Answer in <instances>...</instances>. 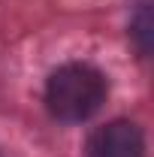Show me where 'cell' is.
I'll return each mask as SVG.
<instances>
[{
	"label": "cell",
	"mask_w": 154,
	"mask_h": 157,
	"mask_svg": "<svg viewBox=\"0 0 154 157\" xmlns=\"http://www.w3.org/2000/svg\"><path fill=\"white\" fill-rule=\"evenodd\" d=\"M130 33L136 36V45L142 55H148V45H151V21H148V0H142L136 6V18L130 21Z\"/></svg>",
	"instance_id": "3957f363"
},
{
	"label": "cell",
	"mask_w": 154,
	"mask_h": 157,
	"mask_svg": "<svg viewBox=\"0 0 154 157\" xmlns=\"http://www.w3.org/2000/svg\"><path fill=\"white\" fill-rule=\"evenodd\" d=\"M106 76L91 63H64L45 82V109L52 118L76 124L100 112L106 103Z\"/></svg>",
	"instance_id": "6da1fadb"
},
{
	"label": "cell",
	"mask_w": 154,
	"mask_h": 157,
	"mask_svg": "<svg viewBox=\"0 0 154 157\" xmlns=\"http://www.w3.org/2000/svg\"><path fill=\"white\" fill-rule=\"evenodd\" d=\"M85 157H145V139L133 121H109L91 133Z\"/></svg>",
	"instance_id": "7a4b0ae2"
}]
</instances>
